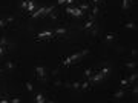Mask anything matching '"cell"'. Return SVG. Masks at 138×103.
<instances>
[{
	"label": "cell",
	"mask_w": 138,
	"mask_h": 103,
	"mask_svg": "<svg viewBox=\"0 0 138 103\" xmlns=\"http://www.w3.org/2000/svg\"><path fill=\"white\" fill-rule=\"evenodd\" d=\"M52 35H54L52 31H41V32H39V34H35V39L41 40V39H49V37H52Z\"/></svg>",
	"instance_id": "6da1fadb"
},
{
	"label": "cell",
	"mask_w": 138,
	"mask_h": 103,
	"mask_svg": "<svg viewBox=\"0 0 138 103\" xmlns=\"http://www.w3.org/2000/svg\"><path fill=\"white\" fill-rule=\"evenodd\" d=\"M35 74H37V77H40V79H45V76H46L45 66H41V65H37V66H35Z\"/></svg>",
	"instance_id": "7a4b0ae2"
},
{
	"label": "cell",
	"mask_w": 138,
	"mask_h": 103,
	"mask_svg": "<svg viewBox=\"0 0 138 103\" xmlns=\"http://www.w3.org/2000/svg\"><path fill=\"white\" fill-rule=\"evenodd\" d=\"M83 14H85V11H81L80 9V8H78V6H72V11H71V15H75V17H81V15Z\"/></svg>",
	"instance_id": "3957f363"
},
{
	"label": "cell",
	"mask_w": 138,
	"mask_h": 103,
	"mask_svg": "<svg viewBox=\"0 0 138 103\" xmlns=\"http://www.w3.org/2000/svg\"><path fill=\"white\" fill-rule=\"evenodd\" d=\"M101 80H103V74L100 72V71H98V72H97V74H95V76L91 79V82H95V83H97V82H101Z\"/></svg>",
	"instance_id": "277c9868"
},
{
	"label": "cell",
	"mask_w": 138,
	"mask_h": 103,
	"mask_svg": "<svg viewBox=\"0 0 138 103\" xmlns=\"http://www.w3.org/2000/svg\"><path fill=\"white\" fill-rule=\"evenodd\" d=\"M65 34H66V28H63V26L57 28V29L54 31V35H65Z\"/></svg>",
	"instance_id": "5b68a950"
},
{
	"label": "cell",
	"mask_w": 138,
	"mask_h": 103,
	"mask_svg": "<svg viewBox=\"0 0 138 103\" xmlns=\"http://www.w3.org/2000/svg\"><path fill=\"white\" fill-rule=\"evenodd\" d=\"M34 102H37V103H45V102H46V98L43 97V94H35Z\"/></svg>",
	"instance_id": "8992f818"
},
{
	"label": "cell",
	"mask_w": 138,
	"mask_h": 103,
	"mask_svg": "<svg viewBox=\"0 0 138 103\" xmlns=\"http://www.w3.org/2000/svg\"><path fill=\"white\" fill-rule=\"evenodd\" d=\"M32 11H35L34 0H28V9H26V12H32Z\"/></svg>",
	"instance_id": "52a82bcc"
},
{
	"label": "cell",
	"mask_w": 138,
	"mask_h": 103,
	"mask_svg": "<svg viewBox=\"0 0 138 103\" xmlns=\"http://www.w3.org/2000/svg\"><path fill=\"white\" fill-rule=\"evenodd\" d=\"M124 28H127V29H137V25L133 22H127V23H124Z\"/></svg>",
	"instance_id": "ba28073f"
},
{
	"label": "cell",
	"mask_w": 138,
	"mask_h": 103,
	"mask_svg": "<svg viewBox=\"0 0 138 103\" xmlns=\"http://www.w3.org/2000/svg\"><path fill=\"white\" fill-rule=\"evenodd\" d=\"M69 65H72V60H71V57H66V59L61 62V66H69Z\"/></svg>",
	"instance_id": "9c48e42d"
},
{
	"label": "cell",
	"mask_w": 138,
	"mask_h": 103,
	"mask_svg": "<svg viewBox=\"0 0 138 103\" xmlns=\"http://www.w3.org/2000/svg\"><path fill=\"white\" fill-rule=\"evenodd\" d=\"M91 28H94V22H92V20L85 22V29H91Z\"/></svg>",
	"instance_id": "30bf717a"
},
{
	"label": "cell",
	"mask_w": 138,
	"mask_h": 103,
	"mask_svg": "<svg viewBox=\"0 0 138 103\" xmlns=\"http://www.w3.org/2000/svg\"><path fill=\"white\" fill-rule=\"evenodd\" d=\"M115 98H121V97H124V88L123 89H120L118 92H115V96H114Z\"/></svg>",
	"instance_id": "8fae6325"
},
{
	"label": "cell",
	"mask_w": 138,
	"mask_h": 103,
	"mask_svg": "<svg viewBox=\"0 0 138 103\" xmlns=\"http://www.w3.org/2000/svg\"><path fill=\"white\" fill-rule=\"evenodd\" d=\"M109 71H111V68H109V66H104V68H103V69H101V71H100V72L103 74V77H106L107 74H109Z\"/></svg>",
	"instance_id": "7c38bea8"
},
{
	"label": "cell",
	"mask_w": 138,
	"mask_h": 103,
	"mask_svg": "<svg viewBox=\"0 0 138 103\" xmlns=\"http://www.w3.org/2000/svg\"><path fill=\"white\" fill-rule=\"evenodd\" d=\"M54 8H55V6H48V8H45V14H43V15H49V14L54 11Z\"/></svg>",
	"instance_id": "4fadbf2b"
},
{
	"label": "cell",
	"mask_w": 138,
	"mask_h": 103,
	"mask_svg": "<svg viewBox=\"0 0 138 103\" xmlns=\"http://www.w3.org/2000/svg\"><path fill=\"white\" fill-rule=\"evenodd\" d=\"M120 85L123 86V88H126V86H129V80H127V79H121V82H120Z\"/></svg>",
	"instance_id": "5bb4252c"
},
{
	"label": "cell",
	"mask_w": 138,
	"mask_h": 103,
	"mask_svg": "<svg viewBox=\"0 0 138 103\" xmlns=\"http://www.w3.org/2000/svg\"><path fill=\"white\" fill-rule=\"evenodd\" d=\"M25 86H26L28 91H32V89H34V85H32L31 82H26V83H25Z\"/></svg>",
	"instance_id": "9a60e30c"
},
{
	"label": "cell",
	"mask_w": 138,
	"mask_h": 103,
	"mask_svg": "<svg viewBox=\"0 0 138 103\" xmlns=\"http://www.w3.org/2000/svg\"><path fill=\"white\" fill-rule=\"evenodd\" d=\"M6 68L8 69H14L15 68V63H14V62H6Z\"/></svg>",
	"instance_id": "2e32d148"
},
{
	"label": "cell",
	"mask_w": 138,
	"mask_h": 103,
	"mask_svg": "<svg viewBox=\"0 0 138 103\" xmlns=\"http://www.w3.org/2000/svg\"><path fill=\"white\" fill-rule=\"evenodd\" d=\"M126 66H127V68H131V69H132V68H137V62H127Z\"/></svg>",
	"instance_id": "e0dca14e"
},
{
	"label": "cell",
	"mask_w": 138,
	"mask_h": 103,
	"mask_svg": "<svg viewBox=\"0 0 138 103\" xmlns=\"http://www.w3.org/2000/svg\"><path fill=\"white\" fill-rule=\"evenodd\" d=\"M137 77H138V74H137V72H133L132 76L129 77V83H132V82H135V80H137Z\"/></svg>",
	"instance_id": "ac0fdd59"
},
{
	"label": "cell",
	"mask_w": 138,
	"mask_h": 103,
	"mask_svg": "<svg viewBox=\"0 0 138 103\" xmlns=\"http://www.w3.org/2000/svg\"><path fill=\"white\" fill-rule=\"evenodd\" d=\"M22 9H23V12H26V9H28V0H23V2H22Z\"/></svg>",
	"instance_id": "d6986e66"
},
{
	"label": "cell",
	"mask_w": 138,
	"mask_h": 103,
	"mask_svg": "<svg viewBox=\"0 0 138 103\" xmlns=\"http://www.w3.org/2000/svg\"><path fill=\"white\" fill-rule=\"evenodd\" d=\"M78 8H80L81 11H87V9H89V5H87V3H81V5L78 6Z\"/></svg>",
	"instance_id": "ffe728a7"
},
{
	"label": "cell",
	"mask_w": 138,
	"mask_h": 103,
	"mask_svg": "<svg viewBox=\"0 0 138 103\" xmlns=\"http://www.w3.org/2000/svg\"><path fill=\"white\" fill-rule=\"evenodd\" d=\"M22 102V98H19V97H12L9 98V103H20Z\"/></svg>",
	"instance_id": "44dd1931"
},
{
	"label": "cell",
	"mask_w": 138,
	"mask_h": 103,
	"mask_svg": "<svg viewBox=\"0 0 138 103\" xmlns=\"http://www.w3.org/2000/svg\"><path fill=\"white\" fill-rule=\"evenodd\" d=\"M0 45H2L3 48H6V45H8V42H6V39H5V37H0Z\"/></svg>",
	"instance_id": "7402d4cb"
},
{
	"label": "cell",
	"mask_w": 138,
	"mask_h": 103,
	"mask_svg": "<svg viewBox=\"0 0 138 103\" xmlns=\"http://www.w3.org/2000/svg\"><path fill=\"white\" fill-rule=\"evenodd\" d=\"M121 6H123V9H127L129 8V0H123V2H121Z\"/></svg>",
	"instance_id": "603a6c76"
},
{
	"label": "cell",
	"mask_w": 138,
	"mask_h": 103,
	"mask_svg": "<svg viewBox=\"0 0 138 103\" xmlns=\"http://www.w3.org/2000/svg\"><path fill=\"white\" fill-rule=\"evenodd\" d=\"M80 88L81 89H87L89 88V82H83V83H80Z\"/></svg>",
	"instance_id": "cb8c5ba5"
},
{
	"label": "cell",
	"mask_w": 138,
	"mask_h": 103,
	"mask_svg": "<svg viewBox=\"0 0 138 103\" xmlns=\"http://www.w3.org/2000/svg\"><path fill=\"white\" fill-rule=\"evenodd\" d=\"M85 76H86V77H91V76H92V69H91V68H87L86 71H85Z\"/></svg>",
	"instance_id": "d4e9b609"
},
{
	"label": "cell",
	"mask_w": 138,
	"mask_h": 103,
	"mask_svg": "<svg viewBox=\"0 0 138 103\" xmlns=\"http://www.w3.org/2000/svg\"><path fill=\"white\" fill-rule=\"evenodd\" d=\"M71 86H72L74 89H78V88H80V82H74V83L71 85Z\"/></svg>",
	"instance_id": "484cf974"
},
{
	"label": "cell",
	"mask_w": 138,
	"mask_h": 103,
	"mask_svg": "<svg viewBox=\"0 0 138 103\" xmlns=\"http://www.w3.org/2000/svg\"><path fill=\"white\" fill-rule=\"evenodd\" d=\"M114 39H115V34H112V32L106 35V40H114Z\"/></svg>",
	"instance_id": "4316f807"
},
{
	"label": "cell",
	"mask_w": 138,
	"mask_h": 103,
	"mask_svg": "<svg viewBox=\"0 0 138 103\" xmlns=\"http://www.w3.org/2000/svg\"><path fill=\"white\" fill-rule=\"evenodd\" d=\"M66 5H68V6H74L75 5V0H66Z\"/></svg>",
	"instance_id": "83f0119b"
},
{
	"label": "cell",
	"mask_w": 138,
	"mask_h": 103,
	"mask_svg": "<svg viewBox=\"0 0 138 103\" xmlns=\"http://www.w3.org/2000/svg\"><path fill=\"white\" fill-rule=\"evenodd\" d=\"M5 22H6V25H8V23H12V22H14V17H11V15H9V17H8Z\"/></svg>",
	"instance_id": "f1b7e54d"
},
{
	"label": "cell",
	"mask_w": 138,
	"mask_h": 103,
	"mask_svg": "<svg viewBox=\"0 0 138 103\" xmlns=\"http://www.w3.org/2000/svg\"><path fill=\"white\" fill-rule=\"evenodd\" d=\"M80 54H81V57H83V55H87V54H89V49H83Z\"/></svg>",
	"instance_id": "f546056e"
},
{
	"label": "cell",
	"mask_w": 138,
	"mask_h": 103,
	"mask_svg": "<svg viewBox=\"0 0 138 103\" xmlns=\"http://www.w3.org/2000/svg\"><path fill=\"white\" fill-rule=\"evenodd\" d=\"M6 26V22H5V20H2V19H0V28H5Z\"/></svg>",
	"instance_id": "4dcf8cb0"
},
{
	"label": "cell",
	"mask_w": 138,
	"mask_h": 103,
	"mask_svg": "<svg viewBox=\"0 0 138 103\" xmlns=\"http://www.w3.org/2000/svg\"><path fill=\"white\" fill-rule=\"evenodd\" d=\"M5 49H6V48H3L2 45H0V55H3V54H5Z\"/></svg>",
	"instance_id": "1f68e13d"
},
{
	"label": "cell",
	"mask_w": 138,
	"mask_h": 103,
	"mask_svg": "<svg viewBox=\"0 0 138 103\" xmlns=\"http://www.w3.org/2000/svg\"><path fill=\"white\" fill-rule=\"evenodd\" d=\"M92 14H94V15H97V14H98V8H97V6H95L94 9H92Z\"/></svg>",
	"instance_id": "d6a6232c"
},
{
	"label": "cell",
	"mask_w": 138,
	"mask_h": 103,
	"mask_svg": "<svg viewBox=\"0 0 138 103\" xmlns=\"http://www.w3.org/2000/svg\"><path fill=\"white\" fill-rule=\"evenodd\" d=\"M63 3H66V0H57V5H63Z\"/></svg>",
	"instance_id": "836d02e7"
},
{
	"label": "cell",
	"mask_w": 138,
	"mask_h": 103,
	"mask_svg": "<svg viewBox=\"0 0 138 103\" xmlns=\"http://www.w3.org/2000/svg\"><path fill=\"white\" fill-rule=\"evenodd\" d=\"M132 92H133V94H135V96H137V92H138V88H137V86H135V88L132 89Z\"/></svg>",
	"instance_id": "e575fe53"
},
{
	"label": "cell",
	"mask_w": 138,
	"mask_h": 103,
	"mask_svg": "<svg viewBox=\"0 0 138 103\" xmlns=\"http://www.w3.org/2000/svg\"><path fill=\"white\" fill-rule=\"evenodd\" d=\"M92 2H94V3H98V2H100V0H92Z\"/></svg>",
	"instance_id": "d590c367"
}]
</instances>
